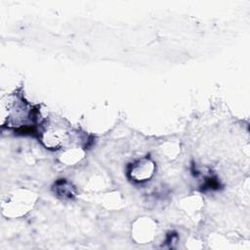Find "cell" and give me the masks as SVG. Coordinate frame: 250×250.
Instances as JSON below:
<instances>
[{"instance_id": "cell-1", "label": "cell", "mask_w": 250, "mask_h": 250, "mask_svg": "<svg viewBox=\"0 0 250 250\" xmlns=\"http://www.w3.org/2000/svg\"><path fill=\"white\" fill-rule=\"evenodd\" d=\"M0 117L2 127L22 129L34 123L36 111L21 94L11 93L1 98Z\"/></svg>"}, {"instance_id": "cell-2", "label": "cell", "mask_w": 250, "mask_h": 250, "mask_svg": "<svg viewBox=\"0 0 250 250\" xmlns=\"http://www.w3.org/2000/svg\"><path fill=\"white\" fill-rule=\"evenodd\" d=\"M37 200L36 194L25 188L11 191L3 199L1 211L3 216L10 219L24 217L34 207Z\"/></svg>"}, {"instance_id": "cell-3", "label": "cell", "mask_w": 250, "mask_h": 250, "mask_svg": "<svg viewBox=\"0 0 250 250\" xmlns=\"http://www.w3.org/2000/svg\"><path fill=\"white\" fill-rule=\"evenodd\" d=\"M39 140L48 149H62L70 140V129L61 121H45L39 130Z\"/></svg>"}, {"instance_id": "cell-4", "label": "cell", "mask_w": 250, "mask_h": 250, "mask_svg": "<svg viewBox=\"0 0 250 250\" xmlns=\"http://www.w3.org/2000/svg\"><path fill=\"white\" fill-rule=\"evenodd\" d=\"M156 233L157 225L148 217L139 218L132 225V237L138 243L151 242L155 238Z\"/></svg>"}, {"instance_id": "cell-5", "label": "cell", "mask_w": 250, "mask_h": 250, "mask_svg": "<svg viewBox=\"0 0 250 250\" xmlns=\"http://www.w3.org/2000/svg\"><path fill=\"white\" fill-rule=\"evenodd\" d=\"M155 169V163L151 158L142 157L130 164L128 176L136 183H146L153 177Z\"/></svg>"}, {"instance_id": "cell-6", "label": "cell", "mask_w": 250, "mask_h": 250, "mask_svg": "<svg viewBox=\"0 0 250 250\" xmlns=\"http://www.w3.org/2000/svg\"><path fill=\"white\" fill-rule=\"evenodd\" d=\"M85 155V150L78 146L63 147L62 149L61 154L59 155V159L62 163L67 166H73L79 163Z\"/></svg>"}, {"instance_id": "cell-7", "label": "cell", "mask_w": 250, "mask_h": 250, "mask_svg": "<svg viewBox=\"0 0 250 250\" xmlns=\"http://www.w3.org/2000/svg\"><path fill=\"white\" fill-rule=\"evenodd\" d=\"M56 192L62 197H71L74 194V188L66 181H61L56 185Z\"/></svg>"}]
</instances>
